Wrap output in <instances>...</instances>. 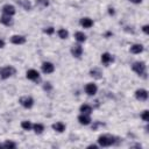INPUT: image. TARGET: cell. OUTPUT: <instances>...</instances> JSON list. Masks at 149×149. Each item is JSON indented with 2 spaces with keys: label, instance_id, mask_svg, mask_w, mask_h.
Instances as JSON below:
<instances>
[{
  "label": "cell",
  "instance_id": "d4e9b609",
  "mask_svg": "<svg viewBox=\"0 0 149 149\" xmlns=\"http://www.w3.org/2000/svg\"><path fill=\"white\" fill-rule=\"evenodd\" d=\"M21 127L23 128V129H26V130H29L33 126H32V123L29 122V121H22V123H21Z\"/></svg>",
  "mask_w": 149,
  "mask_h": 149
},
{
  "label": "cell",
  "instance_id": "cb8c5ba5",
  "mask_svg": "<svg viewBox=\"0 0 149 149\" xmlns=\"http://www.w3.org/2000/svg\"><path fill=\"white\" fill-rule=\"evenodd\" d=\"M58 36H59L61 39H66V37L69 36V33H68L65 29H59V30H58Z\"/></svg>",
  "mask_w": 149,
  "mask_h": 149
},
{
  "label": "cell",
  "instance_id": "f546056e",
  "mask_svg": "<svg viewBox=\"0 0 149 149\" xmlns=\"http://www.w3.org/2000/svg\"><path fill=\"white\" fill-rule=\"evenodd\" d=\"M5 47V42L1 40V39H0V49H1V48H4Z\"/></svg>",
  "mask_w": 149,
  "mask_h": 149
},
{
  "label": "cell",
  "instance_id": "6da1fadb",
  "mask_svg": "<svg viewBox=\"0 0 149 149\" xmlns=\"http://www.w3.org/2000/svg\"><path fill=\"white\" fill-rule=\"evenodd\" d=\"M132 69L139 74V76L146 77V64L143 62H135L132 66Z\"/></svg>",
  "mask_w": 149,
  "mask_h": 149
},
{
  "label": "cell",
  "instance_id": "3957f363",
  "mask_svg": "<svg viewBox=\"0 0 149 149\" xmlns=\"http://www.w3.org/2000/svg\"><path fill=\"white\" fill-rule=\"evenodd\" d=\"M98 142L103 147H108V146L114 143V139L112 136H108V135H101V136H99Z\"/></svg>",
  "mask_w": 149,
  "mask_h": 149
},
{
  "label": "cell",
  "instance_id": "1f68e13d",
  "mask_svg": "<svg viewBox=\"0 0 149 149\" xmlns=\"http://www.w3.org/2000/svg\"><path fill=\"white\" fill-rule=\"evenodd\" d=\"M148 28H149L148 26H143V32H144L146 34H148Z\"/></svg>",
  "mask_w": 149,
  "mask_h": 149
},
{
  "label": "cell",
  "instance_id": "ac0fdd59",
  "mask_svg": "<svg viewBox=\"0 0 149 149\" xmlns=\"http://www.w3.org/2000/svg\"><path fill=\"white\" fill-rule=\"evenodd\" d=\"M18 4H19L20 6H22L26 11H29V10L32 8V6H30V4H29L28 0H18Z\"/></svg>",
  "mask_w": 149,
  "mask_h": 149
},
{
  "label": "cell",
  "instance_id": "83f0119b",
  "mask_svg": "<svg viewBox=\"0 0 149 149\" xmlns=\"http://www.w3.org/2000/svg\"><path fill=\"white\" fill-rule=\"evenodd\" d=\"M44 33H46V34H49V35H50V34H52V33H54V28H52V27H49V28L44 29Z\"/></svg>",
  "mask_w": 149,
  "mask_h": 149
},
{
  "label": "cell",
  "instance_id": "8fae6325",
  "mask_svg": "<svg viewBox=\"0 0 149 149\" xmlns=\"http://www.w3.org/2000/svg\"><path fill=\"white\" fill-rule=\"evenodd\" d=\"M11 42L14 44H23L26 42V37L21 35H14L11 37Z\"/></svg>",
  "mask_w": 149,
  "mask_h": 149
},
{
  "label": "cell",
  "instance_id": "4316f807",
  "mask_svg": "<svg viewBox=\"0 0 149 149\" xmlns=\"http://www.w3.org/2000/svg\"><path fill=\"white\" fill-rule=\"evenodd\" d=\"M148 114H149V112H148V111H144V112H143V114L141 115V118H142L144 121H148V120H149V117H148Z\"/></svg>",
  "mask_w": 149,
  "mask_h": 149
},
{
  "label": "cell",
  "instance_id": "7a4b0ae2",
  "mask_svg": "<svg viewBox=\"0 0 149 149\" xmlns=\"http://www.w3.org/2000/svg\"><path fill=\"white\" fill-rule=\"evenodd\" d=\"M14 73H15V69L13 66H5L3 69H0V77L4 78V79L13 76Z\"/></svg>",
  "mask_w": 149,
  "mask_h": 149
},
{
  "label": "cell",
  "instance_id": "277c9868",
  "mask_svg": "<svg viewBox=\"0 0 149 149\" xmlns=\"http://www.w3.org/2000/svg\"><path fill=\"white\" fill-rule=\"evenodd\" d=\"M27 78L30 81H34V82H39L40 81V73L34 69L28 70L27 71Z\"/></svg>",
  "mask_w": 149,
  "mask_h": 149
},
{
  "label": "cell",
  "instance_id": "9a60e30c",
  "mask_svg": "<svg viewBox=\"0 0 149 149\" xmlns=\"http://www.w3.org/2000/svg\"><path fill=\"white\" fill-rule=\"evenodd\" d=\"M0 22H1L3 25H5V26H11L13 23L11 17H8V15H4V17L0 18Z\"/></svg>",
  "mask_w": 149,
  "mask_h": 149
},
{
  "label": "cell",
  "instance_id": "9c48e42d",
  "mask_svg": "<svg viewBox=\"0 0 149 149\" xmlns=\"http://www.w3.org/2000/svg\"><path fill=\"white\" fill-rule=\"evenodd\" d=\"M71 54H72L74 57H81L82 54H83V48H82V46H79V44L73 46L72 49H71Z\"/></svg>",
  "mask_w": 149,
  "mask_h": 149
},
{
  "label": "cell",
  "instance_id": "d6986e66",
  "mask_svg": "<svg viewBox=\"0 0 149 149\" xmlns=\"http://www.w3.org/2000/svg\"><path fill=\"white\" fill-rule=\"evenodd\" d=\"M81 112H82V114H91V112H92V107L90 106V105H82L81 106Z\"/></svg>",
  "mask_w": 149,
  "mask_h": 149
},
{
  "label": "cell",
  "instance_id": "44dd1931",
  "mask_svg": "<svg viewBox=\"0 0 149 149\" xmlns=\"http://www.w3.org/2000/svg\"><path fill=\"white\" fill-rule=\"evenodd\" d=\"M74 37H76V40H77L78 42H84V41L86 40L85 34H84V33H82V32H77L76 34H74Z\"/></svg>",
  "mask_w": 149,
  "mask_h": 149
},
{
  "label": "cell",
  "instance_id": "f1b7e54d",
  "mask_svg": "<svg viewBox=\"0 0 149 149\" xmlns=\"http://www.w3.org/2000/svg\"><path fill=\"white\" fill-rule=\"evenodd\" d=\"M44 90H48V91H50V90H51V85H50L49 83H46V85H44Z\"/></svg>",
  "mask_w": 149,
  "mask_h": 149
},
{
  "label": "cell",
  "instance_id": "603a6c76",
  "mask_svg": "<svg viewBox=\"0 0 149 149\" xmlns=\"http://www.w3.org/2000/svg\"><path fill=\"white\" fill-rule=\"evenodd\" d=\"M0 147H4V148H15L17 144L14 142H11V141H6L5 143L3 144H0Z\"/></svg>",
  "mask_w": 149,
  "mask_h": 149
},
{
  "label": "cell",
  "instance_id": "4fadbf2b",
  "mask_svg": "<svg viewBox=\"0 0 149 149\" xmlns=\"http://www.w3.org/2000/svg\"><path fill=\"white\" fill-rule=\"evenodd\" d=\"M81 25H82L84 28H91L92 25H93V21H92L91 19H89V18H84V19L81 20Z\"/></svg>",
  "mask_w": 149,
  "mask_h": 149
},
{
  "label": "cell",
  "instance_id": "7402d4cb",
  "mask_svg": "<svg viewBox=\"0 0 149 149\" xmlns=\"http://www.w3.org/2000/svg\"><path fill=\"white\" fill-rule=\"evenodd\" d=\"M33 128H34V130H35L36 134H41V133L44 130V127H43V125H41V123H35V125L33 126Z\"/></svg>",
  "mask_w": 149,
  "mask_h": 149
},
{
  "label": "cell",
  "instance_id": "d6a6232c",
  "mask_svg": "<svg viewBox=\"0 0 149 149\" xmlns=\"http://www.w3.org/2000/svg\"><path fill=\"white\" fill-rule=\"evenodd\" d=\"M110 14H114V11H113V8H110Z\"/></svg>",
  "mask_w": 149,
  "mask_h": 149
},
{
  "label": "cell",
  "instance_id": "5bb4252c",
  "mask_svg": "<svg viewBox=\"0 0 149 149\" xmlns=\"http://www.w3.org/2000/svg\"><path fill=\"white\" fill-rule=\"evenodd\" d=\"M112 61H113V57H112L108 52H105V54L101 55V62H103L104 64H110Z\"/></svg>",
  "mask_w": 149,
  "mask_h": 149
},
{
  "label": "cell",
  "instance_id": "e0dca14e",
  "mask_svg": "<svg viewBox=\"0 0 149 149\" xmlns=\"http://www.w3.org/2000/svg\"><path fill=\"white\" fill-rule=\"evenodd\" d=\"M130 51L133 54H140L143 51V46L141 44H134L133 47H130Z\"/></svg>",
  "mask_w": 149,
  "mask_h": 149
},
{
  "label": "cell",
  "instance_id": "ffe728a7",
  "mask_svg": "<svg viewBox=\"0 0 149 149\" xmlns=\"http://www.w3.org/2000/svg\"><path fill=\"white\" fill-rule=\"evenodd\" d=\"M90 73H91L92 77H95V78H97V79H100V78H101V74H103L99 69H92V70L90 71Z\"/></svg>",
  "mask_w": 149,
  "mask_h": 149
},
{
  "label": "cell",
  "instance_id": "52a82bcc",
  "mask_svg": "<svg viewBox=\"0 0 149 149\" xmlns=\"http://www.w3.org/2000/svg\"><path fill=\"white\" fill-rule=\"evenodd\" d=\"M54 70H55V66L52 65V63H50V62H44V63L42 64V71H43L44 73H51V72H54Z\"/></svg>",
  "mask_w": 149,
  "mask_h": 149
},
{
  "label": "cell",
  "instance_id": "30bf717a",
  "mask_svg": "<svg viewBox=\"0 0 149 149\" xmlns=\"http://www.w3.org/2000/svg\"><path fill=\"white\" fill-rule=\"evenodd\" d=\"M3 12L5 13V15L12 17V15L15 14V8H14V6H12V5H5V6L3 7Z\"/></svg>",
  "mask_w": 149,
  "mask_h": 149
},
{
  "label": "cell",
  "instance_id": "7c38bea8",
  "mask_svg": "<svg viewBox=\"0 0 149 149\" xmlns=\"http://www.w3.org/2000/svg\"><path fill=\"white\" fill-rule=\"evenodd\" d=\"M78 121L82 123V125H89L91 122V119L89 117V114H81L78 117Z\"/></svg>",
  "mask_w": 149,
  "mask_h": 149
},
{
  "label": "cell",
  "instance_id": "ba28073f",
  "mask_svg": "<svg viewBox=\"0 0 149 149\" xmlns=\"http://www.w3.org/2000/svg\"><path fill=\"white\" fill-rule=\"evenodd\" d=\"M135 97H136L139 100L144 101V100H147V98H148V92H147L146 90H143V89H140V90H137V91L135 92Z\"/></svg>",
  "mask_w": 149,
  "mask_h": 149
},
{
  "label": "cell",
  "instance_id": "2e32d148",
  "mask_svg": "<svg viewBox=\"0 0 149 149\" xmlns=\"http://www.w3.org/2000/svg\"><path fill=\"white\" fill-rule=\"evenodd\" d=\"M52 128H54L56 132L62 133V132H64V129H65V125H64L63 122H56V123L52 125Z\"/></svg>",
  "mask_w": 149,
  "mask_h": 149
},
{
  "label": "cell",
  "instance_id": "484cf974",
  "mask_svg": "<svg viewBox=\"0 0 149 149\" xmlns=\"http://www.w3.org/2000/svg\"><path fill=\"white\" fill-rule=\"evenodd\" d=\"M36 4H37V5H41V6H43V7H47V6L49 5L48 0H36Z\"/></svg>",
  "mask_w": 149,
  "mask_h": 149
},
{
  "label": "cell",
  "instance_id": "5b68a950",
  "mask_svg": "<svg viewBox=\"0 0 149 149\" xmlns=\"http://www.w3.org/2000/svg\"><path fill=\"white\" fill-rule=\"evenodd\" d=\"M20 104L26 108H30L34 104V100L30 97H22V98H20Z\"/></svg>",
  "mask_w": 149,
  "mask_h": 149
},
{
  "label": "cell",
  "instance_id": "4dcf8cb0",
  "mask_svg": "<svg viewBox=\"0 0 149 149\" xmlns=\"http://www.w3.org/2000/svg\"><path fill=\"white\" fill-rule=\"evenodd\" d=\"M129 1H132V3H134V4H140L142 0H129Z\"/></svg>",
  "mask_w": 149,
  "mask_h": 149
},
{
  "label": "cell",
  "instance_id": "8992f818",
  "mask_svg": "<svg viewBox=\"0 0 149 149\" xmlns=\"http://www.w3.org/2000/svg\"><path fill=\"white\" fill-rule=\"evenodd\" d=\"M97 90H98V88H97V85L93 84V83H89V84L85 86V92H86L89 96L96 95V93H97Z\"/></svg>",
  "mask_w": 149,
  "mask_h": 149
}]
</instances>
